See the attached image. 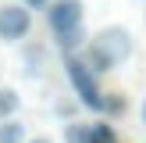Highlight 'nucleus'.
<instances>
[{
  "label": "nucleus",
  "instance_id": "f257e3e1",
  "mask_svg": "<svg viewBox=\"0 0 146 143\" xmlns=\"http://www.w3.org/2000/svg\"><path fill=\"white\" fill-rule=\"evenodd\" d=\"M132 54H135V36L128 25H104L96 36H89V43L82 50V57L89 61V68L96 75H107V72L121 68Z\"/></svg>",
  "mask_w": 146,
  "mask_h": 143
},
{
  "label": "nucleus",
  "instance_id": "f03ea898",
  "mask_svg": "<svg viewBox=\"0 0 146 143\" xmlns=\"http://www.w3.org/2000/svg\"><path fill=\"white\" fill-rule=\"evenodd\" d=\"M46 25H50V36H54L57 50L64 57L75 54V50H86V43H89V36H86V4L82 0H50Z\"/></svg>",
  "mask_w": 146,
  "mask_h": 143
},
{
  "label": "nucleus",
  "instance_id": "7ed1b4c3",
  "mask_svg": "<svg viewBox=\"0 0 146 143\" xmlns=\"http://www.w3.org/2000/svg\"><path fill=\"white\" fill-rule=\"evenodd\" d=\"M64 75H68V86H71V93H75V100L82 107H89L96 114H107V93L100 90L96 72L89 68V61L82 54H68L64 57Z\"/></svg>",
  "mask_w": 146,
  "mask_h": 143
},
{
  "label": "nucleus",
  "instance_id": "20e7f679",
  "mask_svg": "<svg viewBox=\"0 0 146 143\" xmlns=\"http://www.w3.org/2000/svg\"><path fill=\"white\" fill-rule=\"evenodd\" d=\"M32 32V7L18 4H0V43H25Z\"/></svg>",
  "mask_w": 146,
  "mask_h": 143
},
{
  "label": "nucleus",
  "instance_id": "39448f33",
  "mask_svg": "<svg viewBox=\"0 0 146 143\" xmlns=\"http://www.w3.org/2000/svg\"><path fill=\"white\" fill-rule=\"evenodd\" d=\"M18 61H21V75L25 79H43V72L50 68V50H46V43H39V39H25Z\"/></svg>",
  "mask_w": 146,
  "mask_h": 143
},
{
  "label": "nucleus",
  "instance_id": "423d86ee",
  "mask_svg": "<svg viewBox=\"0 0 146 143\" xmlns=\"http://www.w3.org/2000/svg\"><path fill=\"white\" fill-rule=\"evenodd\" d=\"M29 140V125L21 118H4L0 122V143H25Z\"/></svg>",
  "mask_w": 146,
  "mask_h": 143
},
{
  "label": "nucleus",
  "instance_id": "0eeeda50",
  "mask_svg": "<svg viewBox=\"0 0 146 143\" xmlns=\"http://www.w3.org/2000/svg\"><path fill=\"white\" fill-rule=\"evenodd\" d=\"M21 111V93L14 86H0V122L4 118H14Z\"/></svg>",
  "mask_w": 146,
  "mask_h": 143
},
{
  "label": "nucleus",
  "instance_id": "6e6552de",
  "mask_svg": "<svg viewBox=\"0 0 146 143\" xmlns=\"http://www.w3.org/2000/svg\"><path fill=\"white\" fill-rule=\"evenodd\" d=\"M64 143H93V122H68Z\"/></svg>",
  "mask_w": 146,
  "mask_h": 143
},
{
  "label": "nucleus",
  "instance_id": "1a4fd4ad",
  "mask_svg": "<svg viewBox=\"0 0 146 143\" xmlns=\"http://www.w3.org/2000/svg\"><path fill=\"white\" fill-rule=\"evenodd\" d=\"M93 143H118V132L111 122H93Z\"/></svg>",
  "mask_w": 146,
  "mask_h": 143
},
{
  "label": "nucleus",
  "instance_id": "9d476101",
  "mask_svg": "<svg viewBox=\"0 0 146 143\" xmlns=\"http://www.w3.org/2000/svg\"><path fill=\"white\" fill-rule=\"evenodd\" d=\"M125 111V100L118 97V93H111V97H107V114H121Z\"/></svg>",
  "mask_w": 146,
  "mask_h": 143
},
{
  "label": "nucleus",
  "instance_id": "9b49d317",
  "mask_svg": "<svg viewBox=\"0 0 146 143\" xmlns=\"http://www.w3.org/2000/svg\"><path fill=\"white\" fill-rule=\"evenodd\" d=\"M25 7H32V11H43V7H50V0H21Z\"/></svg>",
  "mask_w": 146,
  "mask_h": 143
},
{
  "label": "nucleus",
  "instance_id": "f8f14e48",
  "mask_svg": "<svg viewBox=\"0 0 146 143\" xmlns=\"http://www.w3.org/2000/svg\"><path fill=\"white\" fill-rule=\"evenodd\" d=\"M25 143H54L50 136H32V140H25Z\"/></svg>",
  "mask_w": 146,
  "mask_h": 143
},
{
  "label": "nucleus",
  "instance_id": "ddd939ff",
  "mask_svg": "<svg viewBox=\"0 0 146 143\" xmlns=\"http://www.w3.org/2000/svg\"><path fill=\"white\" fill-rule=\"evenodd\" d=\"M139 122H143V129H146V100H143V107H139Z\"/></svg>",
  "mask_w": 146,
  "mask_h": 143
}]
</instances>
